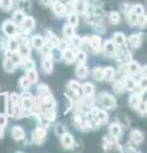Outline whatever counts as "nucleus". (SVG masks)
Listing matches in <instances>:
<instances>
[{"label": "nucleus", "mask_w": 147, "mask_h": 153, "mask_svg": "<svg viewBox=\"0 0 147 153\" xmlns=\"http://www.w3.org/2000/svg\"><path fill=\"white\" fill-rule=\"evenodd\" d=\"M96 101L100 105V107L106 110V111H109V110H115L118 107L116 98L114 97V94L109 93V92H100L97 94Z\"/></svg>", "instance_id": "f257e3e1"}, {"label": "nucleus", "mask_w": 147, "mask_h": 153, "mask_svg": "<svg viewBox=\"0 0 147 153\" xmlns=\"http://www.w3.org/2000/svg\"><path fill=\"white\" fill-rule=\"evenodd\" d=\"M36 28L35 18L26 16V18L18 25V36H30Z\"/></svg>", "instance_id": "f03ea898"}, {"label": "nucleus", "mask_w": 147, "mask_h": 153, "mask_svg": "<svg viewBox=\"0 0 147 153\" xmlns=\"http://www.w3.org/2000/svg\"><path fill=\"white\" fill-rule=\"evenodd\" d=\"M47 138V129L42 128V126H37L34 129V131L31 134V142L34 143L36 146H41L44 144L45 140Z\"/></svg>", "instance_id": "7ed1b4c3"}, {"label": "nucleus", "mask_w": 147, "mask_h": 153, "mask_svg": "<svg viewBox=\"0 0 147 153\" xmlns=\"http://www.w3.org/2000/svg\"><path fill=\"white\" fill-rule=\"evenodd\" d=\"M70 123H72L73 128H75L77 130H79V131H87L86 115H84V114L74 111V114L72 115V119H70Z\"/></svg>", "instance_id": "20e7f679"}, {"label": "nucleus", "mask_w": 147, "mask_h": 153, "mask_svg": "<svg viewBox=\"0 0 147 153\" xmlns=\"http://www.w3.org/2000/svg\"><path fill=\"white\" fill-rule=\"evenodd\" d=\"M1 32L4 33V36H7V37L18 36V25L13 19H5V21L1 23Z\"/></svg>", "instance_id": "39448f33"}, {"label": "nucleus", "mask_w": 147, "mask_h": 153, "mask_svg": "<svg viewBox=\"0 0 147 153\" xmlns=\"http://www.w3.org/2000/svg\"><path fill=\"white\" fill-rule=\"evenodd\" d=\"M88 45H90V51L95 55L101 54V47H102V38L100 35H91L88 36Z\"/></svg>", "instance_id": "423d86ee"}, {"label": "nucleus", "mask_w": 147, "mask_h": 153, "mask_svg": "<svg viewBox=\"0 0 147 153\" xmlns=\"http://www.w3.org/2000/svg\"><path fill=\"white\" fill-rule=\"evenodd\" d=\"M119 64H125L127 61H129L132 59V52L128 49V46H118V51L115 54V57H114Z\"/></svg>", "instance_id": "0eeeda50"}, {"label": "nucleus", "mask_w": 147, "mask_h": 153, "mask_svg": "<svg viewBox=\"0 0 147 153\" xmlns=\"http://www.w3.org/2000/svg\"><path fill=\"white\" fill-rule=\"evenodd\" d=\"M116 51H118V46L114 44L111 38H107V40L105 41H102V47H101V52L105 56L107 57H115V54H116Z\"/></svg>", "instance_id": "6e6552de"}, {"label": "nucleus", "mask_w": 147, "mask_h": 153, "mask_svg": "<svg viewBox=\"0 0 147 153\" xmlns=\"http://www.w3.org/2000/svg\"><path fill=\"white\" fill-rule=\"evenodd\" d=\"M51 10H53L54 16L56 18H63L67 16V8H65V1L63 0H53L51 3Z\"/></svg>", "instance_id": "1a4fd4ad"}, {"label": "nucleus", "mask_w": 147, "mask_h": 153, "mask_svg": "<svg viewBox=\"0 0 147 153\" xmlns=\"http://www.w3.org/2000/svg\"><path fill=\"white\" fill-rule=\"evenodd\" d=\"M90 114H92L93 116H96V119L100 121L101 125H105V124L109 123V112L106 111V110L101 108V107H97L96 105H95V106L91 108Z\"/></svg>", "instance_id": "9d476101"}, {"label": "nucleus", "mask_w": 147, "mask_h": 153, "mask_svg": "<svg viewBox=\"0 0 147 153\" xmlns=\"http://www.w3.org/2000/svg\"><path fill=\"white\" fill-rule=\"evenodd\" d=\"M41 70L44 71L45 74H51L54 71V60L51 57L50 52L49 54L42 55L41 57Z\"/></svg>", "instance_id": "9b49d317"}, {"label": "nucleus", "mask_w": 147, "mask_h": 153, "mask_svg": "<svg viewBox=\"0 0 147 153\" xmlns=\"http://www.w3.org/2000/svg\"><path fill=\"white\" fill-rule=\"evenodd\" d=\"M142 40H143L142 32H136L129 35V37H127V44L129 45L131 49H140L142 45Z\"/></svg>", "instance_id": "f8f14e48"}, {"label": "nucleus", "mask_w": 147, "mask_h": 153, "mask_svg": "<svg viewBox=\"0 0 147 153\" xmlns=\"http://www.w3.org/2000/svg\"><path fill=\"white\" fill-rule=\"evenodd\" d=\"M109 135L114 139H118L119 140L122 135H123V126L118 121H113L110 123V125H109Z\"/></svg>", "instance_id": "ddd939ff"}, {"label": "nucleus", "mask_w": 147, "mask_h": 153, "mask_svg": "<svg viewBox=\"0 0 147 153\" xmlns=\"http://www.w3.org/2000/svg\"><path fill=\"white\" fill-rule=\"evenodd\" d=\"M59 138H60V143H61V146H63V148H65V149H73L74 148L75 139L70 133L65 131L64 134H61Z\"/></svg>", "instance_id": "4468645a"}, {"label": "nucleus", "mask_w": 147, "mask_h": 153, "mask_svg": "<svg viewBox=\"0 0 147 153\" xmlns=\"http://www.w3.org/2000/svg\"><path fill=\"white\" fill-rule=\"evenodd\" d=\"M123 66H124V69H125V71H127L128 75H134V74H137V73H140L142 65H141L137 60L131 59L129 61H127L125 64H123Z\"/></svg>", "instance_id": "2eb2a0df"}, {"label": "nucleus", "mask_w": 147, "mask_h": 153, "mask_svg": "<svg viewBox=\"0 0 147 153\" xmlns=\"http://www.w3.org/2000/svg\"><path fill=\"white\" fill-rule=\"evenodd\" d=\"M90 7V0H73V9L79 16L86 14Z\"/></svg>", "instance_id": "dca6fc26"}, {"label": "nucleus", "mask_w": 147, "mask_h": 153, "mask_svg": "<svg viewBox=\"0 0 147 153\" xmlns=\"http://www.w3.org/2000/svg\"><path fill=\"white\" fill-rule=\"evenodd\" d=\"M123 84H124L125 91H129V92H134V91L138 89V80L133 75H127L123 79Z\"/></svg>", "instance_id": "f3484780"}, {"label": "nucleus", "mask_w": 147, "mask_h": 153, "mask_svg": "<svg viewBox=\"0 0 147 153\" xmlns=\"http://www.w3.org/2000/svg\"><path fill=\"white\" fill-rule=\"evenodd\" d=\"M86 126H87V131L88 130H98L101 126L100 121L96 119V116H93L92 114H86Z\"/></svg>", "instance_id": "a211bd4d"}, {"label": "nucleus", "mask_w": 147, "mask_h": 153, "mask_svg": "<svg viewBox=\"0 0 147 153\" xmlns=\"http://www.w3.org/2000/svg\"><path fill=\"white\" fill-rule=\"evenodd\" d=\"M95 85L91 82H84L83 84L81 83V93L83 97H95Z\"/></svg>", "instance_id": "6ab92c4d"}, {"label": "nucleus", "mask_w": 147, "mask_h": 153, "mask_svg": "<svg viewBox=\"0 0 147 153\" xmlns=\"http://www.w3.org/2000/svg\"><path fill=\"white\" fill-rule=\"evenodd\" d=\"M143 139H145V134L142 133L141 130H138V129H133V130L131 131V134H129V142L133 146L141 144V143L143 142Z\"/></svg>", "instance_id": "aec40b11"}, {"label": "nucleus", "mask_w": 147, "mask_h": 153, "mask_svg": "<svg viewBox=\"0 0 147 153\" xmlns=\"http://www.w3.org/2000/svg\"><path fill=\"white\" fill-rule=\"evenodd\" d=\"M10 134H12V138L16 142H23V140L26 139V131H25V129H23L22 126H19V125L13 126Z\"/></svg>", "instance_id": "412c9836"}, {"label": "nucleus", "mask_w": 147, "mask_h": 153, "mask_svg": "<svg viewBox=\"0 0 147 153\" xmlns=\"http://www.w3.org/2000/svg\"><path fill=\"white\" fill-rule=\"evenodd\" d=\"M30 42H31V47H34L35 50L40 51L45 44V37L41 35H34L30 37Z\"/></svg>", "instance_id": "4be33fe9"}, {"label": "nucleus", "mask_w": 147, "mask_h": 153, "mask_svg": "<svg viewBox=\"0 0 147 153\" xmlns=\"http://www.w3.org/2000/svg\"><path fill=\"white\" fill-rule=\"evenodd\" d=\"M88 74H90V69L86 64H77V66H75V76L79 80L88 78Z\"/></svg>", "instance_id": "5701e85b"}, {"label": "nucleus", "mask_w": 147, "mask_h": 153, "mask_svg": "<svg viewBox=\"0 0 147 153\" xmlns=\"http://www.w3.org/2000/svg\"><path fill=\"white\" fill-rule=\"evenodd\" d=\"M61 60H63L65 64H73L75 61V50L68 47L67 50L61 51Z\"/></svg>", "instance_id": "b1692460"}, {"label": "nucleus", "mask_w": 147, "mask_h": 153, "mask_svg": "<svg viewBox=\"0 0 147 153\" xmlns=\"http://www.w3.org/2000/svg\"><path fill=\"white\" fill-rule=\"evenodd\" d=\"M140 102H141V92H138V91L132 92L129 94V97H128V106L132 110H136V107L138 106Z\"/></svg>", "instance_id": "393cba45"}, {"label": "nucleus", "mask_w": 147, "mask_h": 153, "mask_svg": "<svg viewBox=\"0 0 147 153\" xmlns=\"http://www.w3.org/2000/svg\"><path fill=\"white\" fill-rule=\"evenodd\" d=\"M44 37H45V41H46L51 47H56V46H58L60 38L56 36L53 31H50V30L45 31V36H44Z\"/></svg>", "instance_id": "a878e982"}, {"label": "nucleus", "mask_w": 147, "mask_h": 153, "mask_svg": "<svg viewBox=\"0 0 147 153\" xmlns=\"http://www.w3.org/2000/svg\"><path fill=\"white\" fill-rule=\"evenodd\" d=\"M114 78H115V68L114 66H105L102 70V80L111 83Z\"/></svg>", "instance_id": "bb28decb"}, {"label": "nucleus", "mask_w": 147, "mask_h": 153, "mask_svg": "<svg viewBox=\"0 0 147 153\" xmlns=\"http://www.w3.org/2000/svg\"><path fill=\"white\" fill-rule=\"evenodd\" d=\"M7 49L10 50L12 52L18 51V49H19V38H18V36L7 37Z\"/></svg>", "instance_id": "cd10ccee"}, {"label": "nucleus", "mask_w": 147, "mask_h": 153, "mask_svg": "<svg viewBox=\"0 0 147 153\" xmlns=\"http://www.w3.org/2000/svg\"><path fill=\"white\" fill-rule=\"evenodd\" d=\"M111 40H113V42L116 46H124V45H127V36L123 32H114L113 36H111Z\"/></svg>", "instance_id": "c85d7f7f"}, {"label": "nucleus", "mask_w": 147, "mask_h": 153, "mask_svg": "<svg viewBox=\"0 0 147 153\" xmlns=\"http://www.w3.org/2000/svg\"><path fill=\"white\" fill-rule=\"evenodd\" d=\"M107 21H109V23H110V25H113V26L119 25V23L122 22V13L118 12V10H111V12H109V14H107Z\"/></svg>", "instance_id": "c756f323"}, {"label": "nucleus", "mask_w": 147, "mask_h": 153, "mask_svg": "<svg viewBox=\"0 0 147 153\" xmlns=\"http://www.w3.org/2000/svg\"><path fill=\"white\" fill-rule=\"evenodd\" d=\"M68 42H69V47L73 50H79L81 49V44H82V37L78 36L75 33L74 36H72L70 38H68Z\"/></svg>", "instance_id": "7c9ffc66"}, {"label": "nucleus", "mask_w": 147, "mask_h": 153, "mask_svg": "<svg viewBox=\"0 0 147 153\" xmlns=\"http://www.w3.org/2000/svg\"><path fill=\"white\" fill-rule=\"evenodd\" d=\"M17 68H18V66L14 64L10 59H8V57H4V59H3V69L5 70L7 73L12 74V73H14V71L17 70Z\"/></svg>", "instance_id": "2f4dec72"}, {"label": "nucleus", "mask_w": 147, "mask_h": 153, "mask_svg": "<svg viewBox=\"0 0 147 153\" xmlns=\"http://www.w3.org/2000/svg\"><path fill=\"white\" fill-rule=\"evenodd\" d=\"M87 59H88L87 51H84L82 49L75 50V61H74V63H77V64H86Z\"/></svg>", "instance_id": "473e14b6"}, {"label": "nucleus", "mask_w": 147, "mask_h": 153, "mask_svg": "<svg viewBox=\"0 0 147 153\" xmlns=\"http://www.w3.org/2000/svg\"><path fill=\"white\" fill-rule=\"evenodd\" d=\"M67 19H68V23L70 26H73V27H75L77 28V26L79 25V14L78 13H75L74 10L73 12H69V13H67Z\"/></svg>", "instance_id": "72a5a7b5"}, {"label": "nucleus", "mask_w": 147, "mask_h": 153, "mask_svg": "<svg viewBox=\"0 0 147 153\" xmlns=\"http://www.w3.org/2000/svg\"><path fill=\"white\" fill-rule=\"evenodd\" d=\"M19 66H21V68H23V69H25V70L27 71V70L36 69V63H35V60L30 56V57H26V59H23Z\"/></svg>", "instance_id": "f704fd0d"}, {"label": "nucleus", "mask_w": 147, "mask_h": 153, "mask_svg": "<svg viewBox=\"0 0 147 153\" xmlns=\"http://www.w3.org/2000/svg\"><path fill=\"white\" fill-rule=\"evenodd\" d=\"M26 12L23 10V9H17V10H14L13 14H12V19L14 22L17 23V25H19V23L23 21V19L26 18Z\"/></svg>", "instance_id": "c9c22d12"}, {"label": "nucleus", "mask_w": 147, "mask_h": 153, "mask_svg": "<svg viewBox=\"0 0 147 153\" xmlns=\"http://www.w3.org/2000/svg\"><path fill=\"white\" fill-rule=\"evenodd\" d=\"M113 91L115 94H123L125 92L124 84H123V80H113Z\"/></svg>", "instance_id": "e433bc0d"}, {"label": "nucleus", "mask_w": 147, "mask_h": 153, "mask_svg": "<svg viewBox=\"0 0 147 153\" xmlns=\"http://www.w3.org/2000/svg\"><path fill=\"white\" fill-rule=\"evenodd\" d=\"M124 16H125V21H127L128 25H129V27H136L137 26V18H138V16H137L136 13L129 10L128 13H125Z\"/></svg>", "instance_id": "4c0bfd02"}, {"label": "nucleus", "mask_w": 147, "mask_h": 153, "mask_svg": "<svg viewBox=\"0 0 147 153\" xmlns=\"http://www.w3.org/2000/svg\"><path fill=\"white\" fill-rule=\"evenodd\" d=\"M31 85H32V83L27 79L26 75L25 76H21V78L18 79V87H19L21 91H30L31 89Z\"/></svg>", "instance_id": "58836bf2"}, {"label": "nucleus", "mask_w": 147, "mask_h": 153, "mask_svg": "<svg viewBox=\"0 0 147 153\" xmlns=\"http://www.w3.org/2000/svg\"><path fill=\"white\" fill-rule=\"evenodd\" d=\"M102 70H104L102 66H95V68L90 71V73H91V76L96 80V82H101L102 80Z\"/></svg>", "instance_id": "ea45409f"}, {"label": "nucleus", "mask_w": 147, "mask_h": 153, "mask_svg": "<svg viewBox=\"0 0 147 153\" xmlns=\"http://www.w3.org/2000/svg\"><path fill=\"white\" fill-rule=\"evenodd\" d=\"M74 35H75V27L70 26L69 23L64 25V27H63V37L68 40V38H70V37L74 36Z\"/></svg>", "instance_id": "a19ab883"}, {"label": "nucleus", "mask_w": 147, "mask_h": 153, "mask_svg": "<svg viewBox=\"0 0 147 153\" xmlns=\"http://www.w3.org/2000/svg\"><path fill=\"white\" fill-rule=\"evenodd\" d=\"M26 76H27V79L30 80L32 84H36L37 82H39V73H37L36 69L27 70V71H26Z\"/></svg>", "instance_id": "79ce46f5"}, {"label": "nucleus", "mask_w": 147, "mask_h": 153, "mask_svg": "<svg viewBox=\"0 0 147 153\" xmlns=\"http://www.w3.org/2000/svg\"><path fill=\"white\" fill-rule=\"evenodd\" d=\"M37 94L39 96H45V94H51L50 87L45 83H39L37 84Z\"/></svg>", "instance_id": "37998d69"}, {"label": "nucleus", "mask_w": 147, "mask_h": 153, "mask_svg": "<svg viewBox=\"0 0 147 153\" xmlns=\"http://www.w3.org/2000/svg\"><path fill=\"white\" fill-rule=\"evenodd\" d=\"M0 8L4 12H10L14 8V0H1L0 1Z\"/></svg>", "instance_id": "c03bdc74"}, {"label": "nucleus", "mask_w": 147, "mask_h": 153, "mask_svg": "<svg viewBox=\"0 0 147 153\" xmlns=\"http://www.w3.org/2000/svg\"><path fill=\"white\" fill-rule=\"evenodd\" d=\"M91 27L96 32V35H102V33L106 32V28L101 25V22H91Z\"/></svg>", "instance_id": "a18cd8bd"}, {"label": "nucleus", "mask_w": 147, "mask_h": 153, "mask_svg": "<svg viewBox=\"0 0 147 153\" xmlns=\"http://www.w3.org/2000/svg\"><path fill=\"white\" fill-rule=\"evenodd\" d=\"M136 111L138 112L141 116H146V114H147V103H146V101L141 100V102L138 103V106L136 107Z\"/></svg>", "instance_id": "49530a36"}, {"label": "nucleus", "mask_w": 147, "mask_h": 153, "mask_svg": "<svg viewBox=\"0 0 147 153\" xmlns=\"http://www.w3.org/2000/svg\"><path fill=\"white\" fill-rule=\"evenodd\" d=\"M50 55L54 61H61V51L58 47H53V49L50 50Z\"/></svg>", "instance_id": "de8ad7c7"}, {"label": "nucleus", "mask_w": 147, "mask_h": 153, "mask_svg": "<svg viewBox=\"0 0 147 153\" xmlns=\"http://www.w3.org/2000/svg\"><path fill=\"white\" fill-rule=\"evenodd\" d=\"M131 10L136 13L137 16H141V14H143L145 13V8L142 4H132V7H131Z\"/></svg>", "instance_id": "09e8293b"}, {"label": "nucleus", "mask_w": 147, "mask_h": 153, "mask_svg": "<svg viewBox=\"0 0 147 153\" xmlns=\"http://www.w3.org/2000/svg\"><path fill=\"white\" fill-rule=\"evenodd\" d=\"M146 23H147V17H146V13H143V14H141V16H138V18H137V26L136 27L145 28Z\"/></svg>", "instance_id": "8fccbe9b"}, {"label": "nucleus", "mask_w": 147, "mask_h": 153, "mask_svg": "<svg viewBox=\"0 0 147 153\" xmlns=\"http://www.w3.org/2000/svg\"><path fill=\"white\" fill-rule=\"evenodd\" d=\"M54 131H55V135L60 137L61 134H64L65 131H67V129H65V126L63 125V124L59 123V124H56V125H55V128H54Z\"/></svg>", "instance_id": "3c124183"}, {"label": "nucleus", "mask_w": 147, "mask_h": 153, "mask_svg": "<svg viewBox=\"0 0 147 153\" xmlns=\"http://www.w3.org/2000/svg\"><path fill=\"white\" fill-rule=\"evenodd\" d=\"M58 49L60 50V51H64V50H67L68 47H69V42H68V40L67 38H60L59 40V44H58Z\"/></svg>", "instance_id": "603ef678"}, {"label": "nucleus", "mask_w": 147, "mask_h": 153, "mask_svg": "<svg viewBox=\"0 0 147 153\" xmlns=\"http://www.w3.org/2000/svg\"><path fill=\"white\" fill-rule=\"evenodd\" d=\"M9 59H10L17 66H19L21 63H22V57H21V55L18 54V52H12V56L9 57Z\"/></svg>", "instance_id": "864d4df0"}, {"label": "nucleus", "mask_w": 147, "mask_h": 153, "mask_svg": "<svg viewBox=\"0 0 147 153\" xmlns=\"http://www.w3.org/2000/svg\"><path fill=\"white\" fill-rule=\"evenodd\" d=\"M8 115L5 112H0V125L3 128H5L8 125Z\"/></svg>", "instance_id": "5fc2aeb1"}, {"label": "nucleus", "mask_w": 147, "mask_h": 153, "mask_svg": "<svg viewBox=\"0 0 147 153\" xmlns=\"http://www.w3.org/2000/svg\"><path fill=\"white\" fill-rule=\"evenodd\" d=\"M81 49L84 51H90V45H88V36L82 37V44H81Z\"/></svg>", "instance_id": "6e6d98bb"}, {"label": "nucleus", "mask_w": 147, "mask_h": 153, "mask_svg": "<svg viewBox=\"0 0 147 153\" xmlns=\"http://www.w3.org/2000/svg\"><path fill=\"white\" fill-rule=\"evenodd\" d=\"M131 4L129 3H122L120 4V13H123V14H125V13H128L131 10Z\"/></svg>", "instance_id": "4d7b16f0"}, {"label": "nucleus", "mask_w": 147, "mask_h": 153, "mask_svg": "<svg viewBox=\"0 0 147 153\" xmlns=\"http://www.w3.org/2000/svg\"><path fill=\"white\" fill-rule=\"evenodd\" d=\"M7 49V38L0 37V51H4Z\"/></svg>", "instance_id": "13d9d810"}, {"label": "nucleus", "mask_w": 147, "mask_h": 153, "mask_svg": "<svg viewBox=\"0 0 147 153\" xmlns=\"http://www.w3.org/2000/svg\"><path fill=\"white\" fill-rule=\"evenodd\" d=\"M39 1H40V4L44 8H50L51 3H53V0H39Z\"/></svg>", "instance_id": "bf43d9fd"}, {"label": "nucleus", "mask_w": 147, "mask_h": 153, "mask_svg": "<svg viewBox=\"0 0 147 153\" xmlns=\"http://www.w3.org/2000/svg\"><path fill=\"white\" fill-rule=\"evenodd\" d=\"M4 137V128L0 125V139H1V138Z\"/></svg>", "instance_id": "052dcab7"}, {"label": "nucleus", "mask_w": 147, "mask_h": 153, "mask_svg": "<svg viewBox=\"0 0 147 153\" xmlns=\"http://www.w3.org/2000/svg\"><path fill=\"white\" fill-rule=\"evenodd\" d=\"M19 1H27V0H19Z\"/></svg>", "instance_id": "680f3d73"}, {"label": "nucleus", "mask_w": 147, "mask_h": 153, "mask_svg": "<svg viewBox=\"0 0 147 153\" xmlns=\"http://www.w3.org/2000/svg\"><path fill=\"white\" fill-rule=\"evenodd\" d=\"M0 1H1V0H0Z\"/></svg>", "instance_id": "e2e57ef3"}]
</instances>
